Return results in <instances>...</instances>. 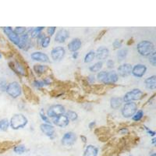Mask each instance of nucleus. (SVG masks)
Masks as SVG:
<instances>
[{
  "label": "nucleus",
  "mask_w": 156,
  "mask_h": 156,
  "mask_svg": "<svg viewBox=\"0 0 156 156\" xmlns=\"http://www.w3.org/2000/svg\"><path fill=\"white\" fill-rule=\"evenodd\" d=\"M137 50L140 55L146 57L154 51V45L150 41H141L137 45Z\"/></svg>",
  "instance_id": "1"
},
{
  "label": "nucleus",
  "mask_w": 156,
  "mask_h": 156,
  "mask_svg": "<svg viewBox=\"0 0 156 156\" xmlns=\"http://www.w3.org/2000/svg\"><path fill=\"white\" fill-rule=\"evenodd\" d=\"M28 123V120L24 115L23 114H15L10 120V126L12 129H19L25 127Z\"/></svg>",
  "instance_id": "2"
},
{
  "label": "nucleus",
  "mask_w": 156,
  "mask_h": 156,
  "mask_svg": "<svg viewBox=\"0 0 156 156\" xmlns=\"http://www.w3.org/2000/svg\"><path fill=\"white\" fill-rule=\"evenodd\" d=\"M144 95L145 94L141 90L138 89V88H134V89L131 90V91H129L127 93L125 94L123 98V101H124L125 102L137 101V100L142 98L144 97Z\"/></svg>",
  "instance_id": "3"
},
{
  "label": "nucleus",
  "mask_w": 156,
  "mask_h": 156,
  "mask_svg": "<svg viewBox=\"0 0 156 156\" xmlns=\"http://www.w3.org/2000/svg\"><path fill=\"white\" fill-rule=\"evenodd\" d=\"M6 92L10 97H12L13 98H17L19 96H20L21 93H22V89H21L20 85L18 82L14 81L7 84Z\"/></svg>",
  "instance_id": "4"
},
{
  "label": "nucleus",
  "mask_w": 156,
  "mask_h": 156,
  "mask_svg": "<svg viewBox=\"0 0 156 156\" xmlns=\"http://www.w3.org/2000/svg\"><path fill=\"white\" fill-rule=\"evenodd\" d=\"M137 111V105L133 101L130 102H126L125 105L123 107L121 112L123 117L125 118H130L135 114Z\"/></svg>",
  "instance_id": "5"
},
{
  "label": "nucleus",
  "mask_w": 156,
  "mask_h": 156,
  "mask_svg": "<svg viewBox=\"0 0 156 156\" xmlns=\"http://www.w3.org/2000/svg\"><path fill=\"white\" fill-rule=\"evenodd\" d=\"M66 112L65 107L63 105H52L47 110V116L50 118L53 119L57 116L64 115Z\"/></svg>",
  "instance_id": "6"
},
{
  "label": "nucleus",
  "mask_w": 156,
  "mask_h": 156,
  "mask_svg": "<svg viewBox=\"0 0 156 156\" xmlns=\"http://www.w3.org/2000/svg\"><path fill=\"white\" fill-rule=\"evenodd\" d=\"M76 141V133L72 131L67 132L63 136L61 139L62 145L64 146L70 147L74 145V143Z\"/></svg>",
  "instance_id": "7"
},
{
  "label": "nucleus",
  "mask_w": 156,
  "mask_h": 156,
  "mask_svg": "<svg viewBox=\"0 0 156 156\" xmlns=\"http://www.w3.org/2000/svg\"><path fill=\"white\" fill-rule=\"evenodd\" d=\"M66 55V50L62 46H57L52 48L51 51V57L54 61H61Z\"/></svg>",
  "instance_id": "8"
},
{
  "label": "nucleus",
  "mask_w": 156,
  "mask_h": 156,
  "mask_svg": "<svg viewBox=\"0 0 156 156\" xmlns=\"http://www.w3.org/2000/svg\"><path fill=\"white\" fill-rule=\"evenodd\" d=\"M3 31L5 33L6 36L8 37V38L10 39V42H12L14 45L19 47L20 45V36L17 35L13 29L10 27H3Z\"/></svg>",
  "instance_id": "9"
},
{
  "label": "nucleus",
  "mask_w": 156,
  "mask_h": 156,
  "mask_svg": "<svg viewBox=\"0 0 156 156\" xmlns=\"http://www.w3.org/2000/svg\"><path fill=\"white\" fill-rule=\"evenodd\" d=\"M132 68H133V67L129 63H124V64L120 65L117 69V71H118L117 74H118V76H122V77L129 76L131 74Z\"/></svg>",
  "instance_id": "10"
},
{
  "label": "nucleus",
  "mask_w": 156,
  "mask_h": 156,
  "mask_svg": "<svg viewBox=\"0 0 156 156\" xmlns=\"http://www.w3.org/2000/svg\"><path fill=\"white\" fill-rule=\"evenodd\" d=\"M147 72V67L144 64H137L132 68L131 73L137 78H141Z\"/></svg>",
  "instance_id": "11"
},
{
  "label": "nucleus",
  "mask_w": 156,
  "mask_h": 156,
  "mask_svg": "<svg viewBox=\"0 0 156 156\" xmlns=\"http://www.w3.org/2000/svg\"><path fill=\"white\" fill-rule=\"evenodd\" d=\"M31 58L34 61L41 62V63H48L49 58L47 54L42 51H34L31 54Z\"/></svg>",
  "instance_id": "12"
},
{
  "label": "nucleus",
  "mask_w": 156,
  "mask_h": 156,
  "mask_svg": "<svg viewBox=\"0 0 156 156\" xmlns=\"http://www.w3.org/2000/svg\"><path fill=\"white\" fill-rule=\"evenodd\" d=\"M109 48L101 46V47L98 48L95 52V57L96 59H98L99 61L102 62L103 60H105L107 58L109 57Z\"/></svg>",
  "instance_id": "13"
},
{
  "label": "nucleus",
  "mask_w": 156,
  "mask_h": 156,
  "mask_svg": "<svg viewBox=\"0 0 156 156\" xmlns=\"http://www.w3.org/2000/svg\"><path fill=\"white\" fill-rule=\"evenodd\" d=\"M70 37V33L66 29H60L56 32L55 36V42L58 43H64Z\"/></svg>",
  "instance_id": "14"
},
{
  "label": "nucleus",
  "mask_w": 156,
  "mask_h": 156,
  "mask_svg": "<svg viewBox=\"0 0 156 156\" xmlns=\"http://www.w3.org/2000/svg\"><path fill=\"white\" fill-rule=\"evenodd\" d=\"M41 131L47 137H52L55 134V127L51 124L42 123L40 125Z\"/></svg>",
  "instance_id": "15"
},
{
  "label": "nucleus",
  "mask_w": 156,
  "mask_h": 156,
  "mask_svg": "<svg viewBox=\"0 0 156 156\" xmlns=\"http://www.w3.org/2000/svg\"><path fill=\"white\" fill-rule=\"evenodd\" d=\"M52 123L59 127H66L67 126L69 125L70 120L67 119L65 115H62V116H57V117L52 119Z\"/></svg>",
  "instance_id": "16"
},
{
  "label": "nucleus",
  "mask_w": 156,
  "mask_h": 156,
  "mask_svg": "<svg viewBox=\"0 0 156 156\" xmlns=\"http://www.w3.org/2000/svg\"><path fill=\"white\" fill-rule=\"evenodd\" d=\"M81 45L82 42L80 38H73L68 44V49L69 51H72V52H76L80 49Z\"/></svg>",
  "instance_id": "17"
},
{
  "label": "nucleus",
  "mask_w": 156,
  "mask_h": 156,
  "mask_svg": "<svg viewBox=\"0 0 156 156\" xmlns=\"http://www.w3.org/2000/svg\"><path fill=\"white\" fill-rule=\"evenodd\" d=\"M98 154V148L92 145L86 147L83 156H97Z\"/></svg>",
  "instance_id": "18"
},
{
  "label": "nucleus",
  "mask_w": 156,
  "mask_h": 156,
  "mask_svg": "<svg viewBox=\"0 0 156 156\" xmlns=\"http://www.w3.org/2000/svg\"><path fill=\"white\" fill-rule=\"evenodd\" d=\"M145 86L148 89L154 90L156 88V76L153 75L146 78L145 80Z\"/></svg>",
  "instance_id": "19"
},
{
  "label": "nucleus",
  "mask_w": 156,
  "mask_h": 156,
  "mask_svg": "<svg viewBox=\"0 0 156 156\" xmlns=\"http://www.w3.org/2000/svg\"><path fill=\"white\" fill-rule=\"evenodd\" d=\"M123 98L120 97H113L110 100V106L112 109H118L122 105Z\"/></svg>",
  "instance_id": "20"
},
{
  "label": "nucleus",
  "mask_w": 156,
  "mask_h": 156,
  "mask_svg": "<svg viewBox=\"0 0 156 156\" xmlns=\"http://www.w3.org/2000/svg\"><path fill=\"white\" fill-rule=\"evenodd\" d=\"M118 80L119 76L117 74V73L114 70L110 71V72H109V74H108V78H107L105 84H113L118 81Z\"/></svg>",
  "instance_id": "21"
},
{
  "label": "nucleus",
  "mask_w": 156,
  "mask_h": 156,
  "mask_svg": "<svg viewBox=\"0 0 156 156\" xmlns=\"http://www.w3.org/2000/svg\"><path fill=\"white\" fill-rule=\"evenodd\" d=\"M44 27H34V28L30 29L28 31H27V34H28L29 38H37L39 34L42 33V31H43Z\"/></svg>",
  "instance_id": "22"
},
{
  "label": "nucleus",
  "mask_w": 156,
  "mask_h": 156,
  "mask_svg": "<svg viewBox=\"0 0 156 156\" xmlns=\"http://www.w3.org/2000/svg\"><path fill=\"white\" fill-rule=\"evenodd\" d=\"M13 66H14V70L16 73H17L18 74L21 75V76H25L26 75V71L24 70V67H23V66H22L20 63L17 62L15 64H13Z\"/></svg>",
  "instance_id": "23"
},
{
  "label": "nucleus",
  "mask_w": 156,
  "mask_h": 156,
  "mask_svg": "<svg viewBox=\"0 0 156 156\" xmlns=\"http://www.w3.org/2000/svg\"><path fill=\"white\" fill-rule=\"evenodd\" d=\"M34 72L36 73L38 75H41V74H43L45 73L47 71L48 68L47 66L45 65H41V64H36L34 66Z\"/></svg>",
  "instance_id": "24"
},
{
  "label": "nucleus",
  "mask_w": 156,
  "mask_h": 156,
  "mask_svg": "<svg viewBox=\"0 0 156 156\" xmlns=\"http://www.w3.org/2000/svg\"><path fill=\"white\" fill-rule=\"evenodd\" d=\"M108 74H109L108 71H101L97 74V80L102 84H105L107 78H108Z\"/></svg>",
  "instance_id": "25"
},
{
  "label": "nucleus",
  "mask_w": 156,
  "mask_h": 156,
  "mask_svg": "<svg viewBox=\"0 0 156 156\" xmlns=\"http://www.w3.org/2000/svg\"><path fill=\"white\" fill-rule=\"evenodd\" d=\"M128 55V49L127 48H122V49H120L117 51V59H118L119 61H123L126 58Z\"/></svg>",
  "instance_id": "26"
},
{
  "label": "nucleus",
  "mask_w": 156,
  "mask_h": 156,
  "mask_svg": "<svg viewBox=\"0 0 156 156\" xmlns=\"http://www.w3.org/2000/svg\"><path fill=\"white\" fill-rule=\"evenodd\" d=\"M102 67H103V62L98 61L97 62V63H94L93 65H92V66L89 67V70L91 72L96 73L101 70Z\"/></svg>",
  "instance_id": "27"
},
{
  "label": "nucleus",
  "mask_w": 156,
  "mask_h": 156,
  "mask_svg": "<svg viewBox=\"0 0 156 156\" xmlns=\"http://www.w3.org/2000/svg\"><path fill=\"white\" fill-rule=\"evenodd\" d=\"M65 116H67V119H68L70 121H75L78 119V115L76 112L72 110H69L66 112V115Z\"/></svg>",
  "instance_id": "28"
},
{
  "label": "nucleus",
  "mask_w": 156,
  "mask_h": 156,
  "mask_svg": "<svg viewBox=\"0 0 156 156\" xmlns=\"http://www.w3.org/2000/svg\"><path fill=\"white\" fill-rule=\"evenodd\" d=\"M10 126V122L7 119H2L0 120V130L1 131H6Z\"/></svg>",
  "instance_id": "29"
},
{
  "label": "nucleus",
  "mask_w": 156,
  "mask_h": 156,
  "mask_svg": "<svg viewBox=\"0 0 156 156\" xmlns=\"http://www.w3.org/2000/svg\"><path fill=\"white\" fill-rule=\"evenodd\" d=\"M95 58V51H90L88 53L86 54L85 57H84V63H92Z\"/></svg>",
  "instance_id": "30"
},
{
  "label": "nucleus",
  "mask_w": 156,
  "mask_h": 156,
  "mask_svg": "<svg viewBox=\"0 0 156 156\" xmlns=\"http://www.w3.org/2000/svg\"><path fill=\"white\" fill-rule=\"evenodd\" d=\"M23 92H24L25 96L27 97V98L28 99L29 101H32L33 98H34V95H33L32 92L30 89V88L26 85L23 86Z\"/></svg>",
  "instance_id": "31"
},
{
  "label": "nucleus",
  "mask_w": 156,
  "mask_h": 156,
  "mask_svg": "<svg viewBox=\"0 0 156 156\" xmlns=\"http://www.w3.org/2000/svg\"><path fill=\"white\" fill-rule=\"evenodd\" d=\"M50 42H51V38L49 36H45L44 38H42V40L41 41L40 45L42 48H45L48 47Z\"/></svg>",
  "instance_id": "32"
},
{
  "label": "nucleus",
  "mask_w": 156,
  "mask_h": 156,
  "mask_svg": "<svg viewBox=\"0 0 156 156\" xmlns=\"http://www.w3.org/2000/svg\"><path fill=\"white\" fill-rule=\"evenodd\" d=\"M14 152L17 153L18 154H22L23 153H24L26 151V148H25L24 145H18L17 146L14 147Z\"/></svg>",
  "instance_id": "33"
},
{
  "label": "nucleus",
  "mask_w": 156,
  "mask_h": 156,
  "mask_svg": "<svg viewBox=\"0 0 156 156\" xmlns=\"http://www.w3.org/2000/svg\"><path fill=\"white\" fill-rule=\"evenodd\" d=\"M143 116H144V112L142 110H139V111H137L136 113L132 116V120L133 121H136V122H138L141 119L143 118Z\"/></svg>",
  "instance_id": "34"
},
{
  "label": "nucleus",
  "mask_w": 156,
  "mask_h": 156,
  "mask_svg": "<svg viewBox=\"0 0 156 156\" xmlns=\"http://www.w3.org/2000/svg\"><path fill=\"white\" fill-rule=\"evenodd\" d=\"M149 63L152 65L153 67L156 66V51H153L152 53L149 55Z\"/></svg>",
  "instance_id": "35"
},
{
  "label": "nucleus",
  "mask_w": 156,
  "mask_h": 156,
  "mask_svg": "<svg viewBox=\"0 0 156 156\" xmlns=\"http://www.w3.org/2000/svg\"><path fill=\"white\" fill-rule=\"evenodd\" d=\"M14 32L16 33V34H17V35H19V36H20V35H22V34H23L24 33H26V28L25 27H17L15 28V30H14Z\"/></svg>",
  "instance_id": "36"
},
{
  "label": "nucleus",
  "mask_w": 156,
  "mask_h": 156,
  "mask_svg": "<svg viewBox=\"0 0 156 156\" xmlns=\"http://www.w3.org/2000/svg\"><path fill=\"white\" fill-rule=\"evenodd\" d=\"M40 116H41V118H42V120H43V121H44V122L45 123L51 124V121H50V120H49V119H48V117L47 116H45L44 112H42V111L40 112Z\"/></svg>",
  "instance_id": "37"
},
{
  "label": "nucleus",
  "mask_w": 156,
  "mask_h": 156,
  "mask_svg": "<svg viewBox=\"0 0 156 156\" xmlns=\"http://www.w3.org/2000/svg\"><path fill=\"white\" fill-rule=\"evenodd\" d=\"M33 85L37 88H42V87H44V84H43L42 80V81H41V80H34V81L33 82Z\"/></svg>",
  "instance_id": "38"
},
{
  "label": "nucleus",
  "mask_w": 156,
  "mask_h": 156,
  "mask_svg": "<svg viewBox=\"0 0 156 156\" xmlns=\"http://www.w3.org/2000/svg\"><path fill=\"white\" fill-rule=\"evenodd\" d=\"M112 45H113L114 48L119 49V48L122 47V42L120 40H115L114 42L112 43Z\"/></svg>",
  "instance_id": "39"
},
{
  "label": "nucleus",
  "mask_w": 156,
  "mask_h": 156,
  "mask_svg": "<svg viewBox=\"0 0 156 156\" xmlns=\"http://www.w3.org/2000/svg\"><path fill=\"white\" fill-rule=\"evenodd\" d=\"M6 88H7V83L5 80L0 81V90L2 92H6Z\"/></svg>",
  "instance_id": "40"
},
{
  "label": "nucleus",
  "mask_w": 156,
  "mask_h": 156,
  "mask_svg": "<svg viewBox=\"0 0 156 156\" xmlns=\"http://www.w3.org/2000/svg\"><path fill=\"white\" fill-rule=\"evenodd\" d=\"M55 28H56L55 27H49L47 29V33L49 34L50 36L53 35L55 32Z\"/></svg>",
  "instance_id": "41"
},
{
  "label": "nucleus",
  "mask_w": 156,
  "mask_h": 156,
  "mask_svg": "<svg viewBox=\"0 0 156 156\" xmlns=\"http://www.w3.org/2000/svg\"><path fill=\"white\" fill-rule=\"evenodd\" d=\"M107 67L109 69H112L113 67H114V65H115V63L113 60H112V59H109V60H107Z\"/></svg>",
  "instance_id": "42"
},
{
  "label": "nucleus",
  "mask_w": 156,
  "mask_h": 156,
  "mask_svg": "<svg viewBox=\"0 0 156 156\" xmlns=\"http://www.w3.org/2000/svg\"><path fill=\"white\" fill-rule=\"evenodd\" d=\"M42 82H43L44 85H50L51 83V80L49 77H46L45 79H43Z\"/></svg>",
  "instance_id": "43"
},
{
  "label": "nucleus",
  "mask_w": 156,
  "mask_h": 156,
  "mask_svg": "<svg viewBox=\"0 0 156 156\" xmlns=\"http://www.w3.org/2000/svg\"><path fill=\"white\" fill-rule=\"evenodd\" d=\"M88 81L89 82L90 84H93L95 81V77L94 75H89L88 76Z\"/></svg>",
  "instance_id": "44"
},
{
  "label": "nucleus",
  "mask_w": 156,
  "mask_h": 156,
  "mask_svg": "<svg viewBox=\"0 0 156 156\" xmlns=\"http://www.w3.org/2000/svg\"><path fill=\"white\" fill-rule=\"evenodd\" d=\"M145 128H146L147 132H148V133L149 135L153 136V137H154V136L155 135V132H154V131H152V130H151V129H149L148 128H147V127H145Z\"/></svg>",
  "instance_id": "45"
},
{
  "label": "nucleus",
  "mask_w": 156,
  "mask_h": 156,
  "mask_svg": "<svg viewBox=\"0 0 156 156\" xmlns=\"http://www.w3.org/2000/svg\"><path fill=\"white\" fill-rule=\"evenodd\" d=\"M95 124H96L95 121H92V122L90 123L89 125H88V126H89L90 129H93V128L95 126Z\"/></svg>",
  "instance_id": "46"
},
{
  "label": "nucleus",
  "mask_w": 156,
  "mask_h": 156,
  "mask_svg": "<svg viewBox=\"0 0 156 156\" xmlns=\"http://www.w3.org/2000/svg\"><path fill=\"white\" fill-rule=\"evenodd\" d=\"M72 57L73 59H76V58L78 57V52H77V51H76V52H73V53Z\"/></svg>",
  "instance_id": "47"
},
{
  "label": "nucleus",
  "mask_w": 156,
  "mask_h": 156,
  "mask_svg": "<svg viewBox=\"0 0 156 156\" xmlns=\"http://www.w3.org/2000/svg\"><path fill=\"white\" fill-rule=\"evenodd\" d=\"M120 132L122 133H126L128 132V129L126 128H123V129H120Z\"/></svg>",
  "instance_id": "48"
},
{
  "label": "nucleus",
  "mask_w": 156,
  "mask_h": 156,
  "mask_svg": "<svg viewBox=\"0 0 156 156\" xmlns=\"http://www.w3.org/2000/svg\"><path fill=\"white\" fill-rule=\"evenodd\" d=\"M80 138L82 139V141H83V142L84 143H86V141H87V138H86L84 136H80Z\"/></svg>",
  "instance_id": "49"
},
{
  "label": "nucleus",
  "mask_w": 156,
  "mask_h": 156,
  "mask_svg": "<svg viewBox=\"0 0 156 156\" xmlns=\"http://www.w3.org/2000/svg\"><path fill=\"white\" fill-rule=\"evenodd\" d=\"M155 141H156V138H155V137H154V138L152 139V144H153V145H154V144H155Z\"/></svg>",
  "instance_id": "50"
},
{
  "label": "nucleus",
  "mask_w": 156,
  "mask_h": 156,
  "mask_svg": "<svg viewBox=\"0 0 156 156\" xmlns=\"http://www.w3.org/2000/svg\"><path fill=\"white\" fill-rule=\"evenodd\" d=\"M150 156H156V154H155V153H153V154H151Z\"/></svg>",
  "instance_id": "51"
},
{
  "label": "nucleus",
  "mask_w": 156,
  "mask_h": 156,
  "mask_svg": "<svg viewBox=\"0 0 156 156\" xmlns=\"http://www.w3.org/2000/svg\"><path fill=\"white\" fill-rule=\"evenodd\" d=\"M2 57V55H1V53H0V58Z\"/></svg>",
  "instance_id": "52"
}]
</instances>
